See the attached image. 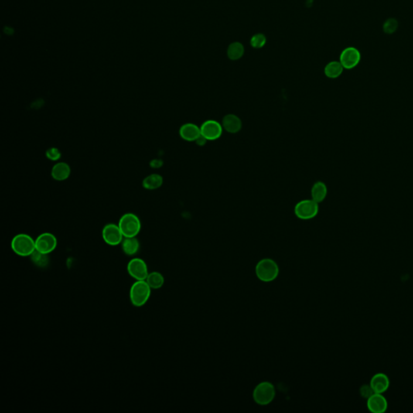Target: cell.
I'll use <instances>...</instances> for the list:
<instances>
[{"instance_id": "cell-21", "label": "cell", "mask_w": 413, "mask_h": 413, "mask_svg": "<svg viewBox=\"0 0 413 413\" xmlns=\"http://www.w3.org/2000/svg\"><path fill=\"white\" fill-rule=\"evenodd\" d=\"M344 67L339 62H331L325 68V73L329 79H336L342 74Z\"/></svg>"}, {"instance_id": "cell-15", "label": "cell", "mask_w": 413, "mask_h": 413, "mask_svg": "<svg viewBox=\"0 0 413 413\" xmlns=\"http://www.w3.org/2000/svg\"><path fill=\"white\" fill-rule=\"evenodd\" d=\"M370 385L371 386L374 392L383 394L389 388L390 380L385 374L378 373L371 378Z\"/></svg>"}, {"instance_id": "cell-17", "label": "cell", "mask_w": 413, "mask_h": 413, "mask_svg": "<svg viewBox=\"0 0 413 413\" xmlns=\"http://www.w3.org/2000/svg\"><path fill=\"white\" fill-rule=\"evenodd\" d=\"M327 194H328V188L325 183L321 181L314 183L311 190V196L314 201L318 203H321L325 200Z\"/></svg>"}, {"instance_id": "cell-9", "label": "cell", "mask_w": 413, "mask_h": 413, "mask_svg": "<svg viewBox=\"0 0 413 413\" xmlns=\"http://www.w3.org/2000/svg\"><path fill=\"white\" fill-rule=\"evenodd\" d=\"M35 243L36 251L44 254H49L57 248L58 240L52 233H44L38 236Z\"/></svg>"}, {"instance_id": "cell-20", "label": "cell", "mask_w": 413, "mask_h": 413, "mask_svg": "<svg viewBox=\"0 0 413 413\" xmlns=\"http://www.w3.org/2000/svg\"><path fill=\"white\" fill-rule=\"evenodd\" d=\"M147 284L151 287V289L157 290L162 288L165 283L163 275L158 271H153L148 273L146 279Z\"/></svg>"}, {"instance_id": "cell-8", "label": "cell", "mask_w": 413, "mask_h": 413, "mask_svg": "<svg viewBox=\"0 0 413 413\" xmlns=\"http://www.w3.org/2000/svg\"><path fill=\"white\" fill-rule=\"evenodd\" d=\"M102 237L106 244L111 246H119L124 238L120 227L115 223H107L103 227Z\"/></svg>"}, {"instance_id": "cell-10", "label": "cell", "mask_w": 413, "mask_h": 413, "mask_svg": "<svg viewBox=\"0 0 413 413\" xmlns=\"http://www.w3.org/2000/svg\"><path fill=\"white\" fill-rule=\"evenodd\" d=\"M201 135L206 141H216L223 134V126L214 120H206L200 126Z\"/></svg>"}, {"instance_id": "cell-12", "label": "cell", "mask_w": 413, "mask_h": 413, "mask_svg": "<svg viewBox=\"0 0 413 413\" xmlns=\"http://www.w3.org/2000/svg\"><path fill=\"white\" fill-rule=\"evenodd\" d=\"M366 404L369 411L373 413L385 412L388 408L387 399L380 393H374L371 397H369Z\"/></svg>"}, {"instance_id": "cell-4", "label": "cell", "mask_w": 413, "mask_h": 413, "mask_svg": "<svg viewBox=\"0 0 413 413\" xmlns=\"http://www.w3.org/2000/svg\"><path fill=\"white\" fill-rule=\"evenodd\" d=\"M118 226L124 237H137L141 229L139 218L134 213L123 215L120 219Z\"/></svg>"}, {"instance_id": "cell-18", "label": "cell", "mask_w": 413, "mask_h": 413, "mask_svg": "<svg viewBox=\"0 0 413 413\" xmlns=\"http://www.w3.org/2000/svg\"><path fill=\"white\" fill-rule=\"evenodd\" d=\"M121 246L123 252L128 256L135 255L140 249L139 240L136 237H124Z\"/></svg>"}, {"instance_id": "cell-23", "label": "cell", "mask_w": 413, "mask_h": 413, "mask_svg": "<svg viewBox=\"0 0 413 413\" xmlns=\"http://www.w3.org/2000/svg\"><path fill=\"white\" fill-rule=\"evenodd\" d=\"M267 42V38L261 33L256 34L251 38L250 44L254 49H261Z\"/></svg>"}, {"instance_id": "cell-26", "label": "cell", "mask_w": 413, "mask_h": 413, "mask_svg": "<svg viewBox=\"0 0 413 413\" xmlns=\"http://www.w3.org/2000/svg\"><path fill=\"white\" fill-rule=\"evenodd\" d=\"M45 155L47 157L48 159L51 160V161H58L62 156L59 148H54V147L49 148L45 153Z\"/></svg>"}, {"instance_id": "cell-1", "label": "cell", "mask_w": 413, "mask_h": 413, "mask_svg": "<svg viewBox=\"0 0 413 413\" xmlns=\"http://www.w3.org/2000/svg\"><path fill=\"white\" fill-rule=\"evenodd\" d=\"M11 247L12 251L21 257H29L36 251L35 240L25 233L15 236L11 240Z\"/></svg>"}, {"instance_id": "cell-25", "label": "cell", "mask_w": 413, "mask_h": 413, "mask_svg": "<svg viewBox=\"0 0 413 413\" xmlns=\"http://www.w3.org/2000/svg\"><path fill=\"white\" fill-rule=\"evenodd\" d=\"M398 21L396 19H388L386 21L383 25V31L385 33L392 34L394 33L398 28Z\"/></svg>"}, {"instance_id": "cell-5", "label": "cell", "mask_w": 413, "mask_h": 413, "mask_svg": "<svg viewBox=\"0 0 413 413\" xmlns=\"http://www.w3.org/2000/svg\"><path fill=\"white\" fill-rule=\"evenodd\" d=\"M275 397V388L272 383L262 382L254 389L253 393L254 401L260 405H267L272 402Z\"/></svg>"}, {"instance_id": "cell-11", "label": "cell", "mask_w": 413, "mask_h": 413, "mask_svg": "<svg viewBox=\"0 0 413 413\" xmlns=\"http://www.w3.org/2000/svg\"><path fill=\"white\" fill-rule=\"evenodd\" d=\"M361 60L360 52L353 47L344 49L340 57V62L346 69H353L357 66Z\"/></svg>"}, {"instance_id": "cell-14", "label": "cell", "mask_w": 413, "mask_h": 413, "mask_svg": "<svg viewBox=\"0 0 413 413\" xmlns=\"http://www.w3.org/2000/svg\"><path fill=\"white\" fill-rule=\"evenodd\" d=\"M179 135L186 141H195L201 136L200 127L192 123L183 124L179 130Z\"/></svg>"}, {"instance_id": "cell-13", "label": "cell", "mask_w": 413, "mask_h": 413, "mask_svg": "<svg viewBox=\"0 0 413 413\" xmlns=\"http://www.w3.org/2000/svg\"><path fill=\"white\" fill-rule=\"evenodd\" d=\"M222 126L229 134H237L242 128V121L236 115L228 114L222 120Z\"/></svg>"}, {"instance_id": "cell-16", "label": "cell", "mask_w": 413, "mask_h": 413, "mask_svg": "<svg viewBox=\"0 0 413 413\" xmlns=\"http://www.w3.org/2000/svg\"><path fill=\"white\" fill-rule=\"evenodd\" d=\"M71 173L70 165L66 162L55 164L51 171V175L57 181H64L70 177Z\"/></svg>"}, {"instance_id": "cell-28", "label": "cell", "mask_w": 413, "mask_h": 413, "mask_svg": "<svg viewBox=\"0 0 413 413\" xmlns=\"http://www.w3.org/2000/svg\"><path fill=\"white\" fill-rule=\"evenodd\" d=\"M206 141H206V140L205 139L204 137H203V136L201 135L200 136V137H199V138H198L197 140H196V142L198 145H199V146H203V145H204L205 144H206Z\"/></svg>"}, {"instance_id": "cell-22", "label": "cell", "mask_w": 413, "mask_h": 413, "mask_svg": "<svg viewBox=\"0 0 413 413\" xmlns=\"http://www.w3.org/2000/svg\"><path fill=\"white\" fill-rule=\"evenodd\" d=\"M245 49L242 44L240 42H233L228 48L227 54L230 60L236 61L240 59L244 54Z\"/></svg>"}, {"instance_id": "cell-27", "label": "cell", "mask_w": 413, "mask_h": 413, "mask_svg": "<svg viewBox=\"0 0 413 413\" xmlns=\"http://www.w3.org/2000/svg\"><path fill=\"white\" fill-rule=\"evenodd\" d=\"M374 390L372 389L371 386L369 384V385H363V387H361L360 388V394L362 397H364V398L368 399L369 397H371L372 395L374 394Z\"/></svg>"}, {"instance_id": "cell-7", "label": "cell", "mask_w": 413, "mask_h": 413, "mask_svg": "<svg viewBox=\"0 0 413 413\" xmlns=\"http://www.w3.org/2000/svg\"><path fill=\"white\" fill-rule=\"evenodd\" d=\"M127 271L136 281L146 279L148 274V266L142 258L135 257L130 260L127 266Z\"/></svg>"}, {"instance_id": "cell-3", "label": "cell", "mask_w": 413, "mask_h": 413, "mask_svg": "<svg viewBox=\"0 0 413 413\" xmlns=\"http://www.w3.org/2000/svg\"><path fill=\"white\" fill-rule=\"evenodd\" d=\"M278 266L271 258H264L256 266L257 277L263 282H271L278 277Z\"/></svg>"}, {"instance_id": "cell-19", "label": "cell", "mask_w": 413, "mask_h": 413, "mask_svg": "<svg viewBox=\"0 0 413 413\" xmlns=\"http://www.w3.org/2000/svg\"><path fill=\"white\" fill-rule=\"evenodd\" d=\"M163 183V179L161 175L158 174H152L148 175L143 180V187L147 190H156Z\"/></svg>"}, {"instance_id": "cell-2", "label": "cell", "mask_w": 413, "mask_h": 413, "mask_svg": "<svg viewBox=\"0 0 413 413\" xmlns=\"http://www.w3.org/2000/svg\"><path fill=\"white\" fill-rule=\"evenodd\" d=\"M151 290L145 280L136 281L130 288L129 296L132 305L137 308L144 306L149 299Z\"/></svg>"}, {"instance_id": "cell-6", "label": "cell", "mask_w": 413, "mask_h": 413, "mask_svg": "<svg viewBox=\"0 0 413 413\" xmlns=\"http://www.w3.org/2000/svg\"><path fill=\"white\" fill-rule=\"evenodd\" d=\"M319 203L313 199H305L297 203L295 206V214L301 220H311L317 216Z\"/></svg>"}, {"instance_id": "cell-24", "label": "cell", "mask_w": 413, "mask_h": 413, "mask_svg": "<svg viewBox=\"0 0 413 413\" xmlns=\"http://www.w3.org/2000/svg\"><path fill=\"white\" fill-rule=\"evenodd\" d=\"M48 254H42L38 251L34 252L33 254L30 256L32 257V261L37 266H45L48 263Z\"/></svg>"}]
</instances>
